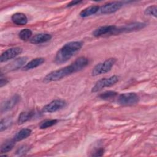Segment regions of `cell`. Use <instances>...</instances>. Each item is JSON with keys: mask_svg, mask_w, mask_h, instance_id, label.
<instances>
[{"mask_svg": "<svg viewBox=\"0 0 157 157\" xmlns=\"http://www.w3.org/2000/svg\"><path fill=\"white\" fill-rule=\"evenodd\" d=\"M82 45V42L80 41H72L66 44L57 52L55 62L56 64H62L66 62L81 49Z\"/></svg>", "mask_w": 157, "mask_h": 157, "instance_id": "1", "label": "cell"}, {"mask_svg": "<svg viewBox=\"0 0 157 157\" xmlns=\"http://www.w3.org/2000/svg\"><path fill=\"white\" fill-rule=\"evenodd\" d=\"M76 72L72 64L65 66L58 70L53 71L48 73L44 78V81L46 83L58 81L72 73Z\"/></svg>", "mask_w": 157, "mask_h": 157, "instance_id": "2", "label": "cell"}, {"mask_svg": "<svg viewBox=\"0 0 157 157\" xmlns=\"http://www.w3.org/2000/svg\"><path fill=\"white\" fill-rule=\"evenodd\" d=\"M115 62L116 59L111 58L106 59L102 63L96 64L91 71V75L93 76H96L109 72Z\"/></svg>", "mask_w": 157, "mask_h": 157, "instance_id": "3", "label": "cell"}, {"mask_svg": "<svg viewBox=\"0 0 157 157\" xmlns=\"http://www.w3.org/2000/svg\"><path fill=\"white\" fill-rule=\"evenodd\" d=\"M139 101V96L135 93H126L118 96L117 102L122 105L129 106L137 104Z\"/></svg>", "mask_w": 157, "mask_h": 157, "instance_id": "4", "label": "cell"}, {"mask_svg": "<svg viewBox=\"0 0 157 157\" xmlns=\"http://www.w3.org/2000/svg\"><path fill=\"white\" fill-rule=\"evenodd\" d=\"M118 81L117 75H112L108 78H103L98 80L91 89V92L96 93L101 91L105 87H110Z\"/></svg>", "mask_w": 157, "mask_h": 157, "instance_id": "5", "label": "cell"}, {"mask_svg": "<svg viewBox=\"0 0 157 157\" xmlns=\"http://www.w3.org/2000/svg\"><path fill=\"white\" fill-rule=\"evenodd\" d=\"M145 26H146V24L144 23H140V22L132 23H130L128 25H126L120 28H116L115 30L113 33V34L139 30L140 29L144 28Z\"/></svg>", "mask_w": 157, "mask_h": 157, "instance_id": "6", "label": "cell"}, {"mask_svg": "<svg viewBox=\"0 0 157 157\" xmlns=\"http://www.w3.org/2000/svg\"><path fill=\"white\" fill-rule=\"evenodd\" d=\"M66 104V103L65 101L63 99H55L44 106L43 108V111L48 113L55 112L64 107Z\"/></svg>", "mask_w": 157, "mask_h": 157, "instance_id": "7", "label": "cell"}, {"mask_svg": "<svg viewBox=\"0 0 157 157\" xmlns=\"http://www.w3.org/2000/svg\"><path fill=\"white\" fill-rule=\"evenodd\" d=\"M122 6L123 3L121 2H111L101 6L99 10L100 11L101 13L110 14L119 10L122 7Z\"/></svg>", "mask_w": 157, "mask_h": 157, "instance_id": "8", "label": "cell"}, {"mask_svg": "<svg viewBox=\"0 0 157 157\" xmlns=\"http://www.w3.org/2000/svg\"><path fill=\"white\" fill-rule=\"evenodd\" d=\"M22 52V49L20 47H12L7 49L0 56V61L5 62L9 59H11L13 58H15L19 54Z\"/></svg>", "mask_w": 157, "mask_h": 157, "instance_id": "9", "label": "cell"}, {"mask_svg": "<svg viewBox=\"0 0 157 157\" xmlns=\"http://www.w3.org/2000/svg\"><path fill=\"white\" fill-rule=\"evenodd\" d=\"M27 57L22 56L15 59L4 67V71H12L21 67L26 63Z\"/></svg>", "mask_w": 157, "mask_h": 157, "instance_id": "10", "label": "cell"}, {"mask_svg": "<svg viewBox=\"0 0 157 157\" xmlns=\"http://www.w3.org/2000/svg\"><path fill=\"white\" fill-rule=\"evenodd\" d=\"M20 96L18 94H15L9 98L8 100L5 101L1 105V112L2 113L8 111L12 109L20 101Z\"/></svg>", "mask_w": 157, "mask_h": 157, "instance_id": "11", "label": "cell"}, {"mask_svg": "<svg viewBox=\"0 0 157 157\" xmlns=\"http://www.w3.org/2000/svg\"><path fill=\"white\" fill-rule=\"evenodd\" d=\"M116 28L117 27L114 25H106L101 26L93 31V35L95 37H99L106 34H112Z\"/></svg>", "mask_w": 157, "mask_h": 157, "instance_id": "12", "label": "cell"}, {"mask_svg": "<svg viewBox=\"0 0 157 157\" xmlns=\"http://www.w3.org/2000/svg\"><path fill=\"white\" fill-rule=\"evenodd\" d=\"M52 39V36L48 33H40L35 35L30 39V42L34 44H39L46 42Z\"/></svg>", "mask_w": 157, "mask_h": 157, "instance_id": "13", "label": "cell"}, {"mask_svg": "<svg viewBox=\"0 0 157 157\" xmlns=\"http://www.w3.org/2000/svg\"><path fill=\"white\" fill-rule=\"evenodd\" d=\"M11 19L17 25H25L28 22V18L25 13L18 12L12 15Z\"/></svg>", "mask_w": 157, "mask_h": 157, "instance_id": "14", "label": "cell"}, {"mask_svg": "<svg viewBox=\"0 0 157 157\" xmlns=\"http://www.w3.org/2000/svg\"><path fill=\"white\" fill-rule=\"evenodd\" d=\"M45 62V59L44 58H36L32 60H31L29 63H28L24 67L23 70L28 71L29 69H32L36 68L41 64H42Z\"/></svg>", "mask_w": 157, "mask_h": 157, "instance_id": "15", "label": "cell"}, {"mask_svg": "<svg viewBox=\"0 0 157 157\" xmlns=\"http://www.w3.org/2000/svg\"><path fill=\"white\" fill-rule=\"evenodd\" d=\"M72 65L76 71L78 72L83 68H85L88 64V60L85 57H80L75 60L72 63Z\"/></svg>", "mask_w": 157, "mask_h": 157, "instance_id": "16", "label": "cell"}, {"mask_svg": "<svg viewBox=\"0 0 157 157\" xmlns=\"http://www.w3.org/2000/svg\"><path fill=\"white\" fill-rule=\"evenodd\" d=\"M99 9V7L98 6H91L88 7L80 12V16L83 18L87 17L88 16L95 14L97 12H98Z\"/></svg>", "mask_w": 157, "mask_h": 157, "instance_id": "17", "label": "cell"}, {"mask_svg": "<svg viewBox=\"0 0 157 157\" xmlns=\"http://www.w3.org/2000/svg\"><path fill=\"white\" fill-rule=\"evenodd\" d=\"M31 134V130L28 128H24L19 131L14 136L13 139L17 141L22 140L28 137H29Z\"/></svg>", "mask_w": 157, "mask_h": 157, "instance_id": "18", "label": "cell"}, {"mask_svg": "<svg viewBox=\"0 0 157 157\" xmlns=\"http://www.w3.org/2000/svg\"><path fill=\"white\" fill-rule=\"evenodd\" d=\"M15 140L13 139L11 140H9L6 141L2 144L1 147V153H7L10 151L14 147L15 144Z\"/></svg>", "mask_w": 157, "mask_h": 157, "instance_id": "19", "label": "cell"}, {"mask_svg": "<svg viewBox=\"0 0 157 157\" xmlns=\"http://www.w3.org/2000/svg\"><path fill=\"white\" fill-rule=\"evenodd\" d=\"M33 115V112H22L18 116V124H22L28 121L32 118Z\"/></svg>", "mask_w": 157, "mask_h": 157, "instance_id": "20", "label": "cell"}, {"mask_svg": "<svg viewBox=\"0 0 157 157\" xmlns=\"http://www.w3.org/2000/svg\"><path fill=\"white\" fill-rule=\"evenodd\" d=\"M31 36H32V31L28 28H25L21 30L18 34L19 37L22 40H25V41L29 39Z\"/></svg>", "mask_w": 157, "mask_h": 157, "instance_id": "21", "label": "cell"}, {"mask_svg": "<svg viewBox=\"0 0 157 157\" xmlns=\"http://www.w3.org/2000/svg\"><path fill=\"white\" fill-rule=\"evenodd\" d=\"M12 124V120L10 117H7L1 120L0 122V131L2 132L4 130L7 129L9 127H10Z\"/></svg>", "mask_w": 157, "mask_h": 157, "instance_id": "22", "label": "cell"}, {"mask_svg": "<svg viewBox=\"0 0 157 157\" xmlns=\"http://www.w3.org/2000/svg\"><path fill=\"white\" fill-rule=\"evenodd\" d=\"M116 96H117V93L113 91H107L99 95V98L102 99L108 100L112 98H114Z\"/></svg>", "mask_w": 157, "mask_h": 157, "instance_id": "23", "label": "cell"}, {"mask_svg": "<svg viewBox=\"0 0 157 157\" xmlns=\"http://www.w3.org/2000/svg\"><path fill=\"white\" fill-rule=\"evenodd\" d=\"M57 123V120L52 119V120H46L41 122L39 125L40 129H46L47 128H50Z\"/></svg>", "mask_w": 157, "mask_h": 157, "instance_id": "24", "label": "cell"}, {"mask_svg": "<svg viewBox=\"0 0 157 157\" xmlns=\"http://www.w3.org/2000/svg\"><path fill=\"white\" fill-rule=\"evenodd\" d=\"M156 10H157V7L156 5L150 6L145 9L144 13L147 15H152V16H154L155 17H156Z\"/></svg>", "mask_w": 157, "mask_h": 157, "instance_id": "25", "label": "cell"}, {"mask_svg": "<svg viewBox=\"0 0 157 157\" xmlns=\"http://www.w3.org/2000/svg\"><path fill=\"white\" fill-rule=\"evenodd\" d=\"M28 150V147L26 145H23L19 147L16 152H17V154L18 155H21L27 152Z\"/></svg>", "mask_w": 157, "mask_h": 157, "instance_id": "26", "label": "cell"}, {"mask_svg": "<svg viewBox=\"0 0 157 157\" xmlns=\"http://www.w3.org/2000/svg\"><path fill=\"white\" fill-rule=\"evenodd\" d=\"M104 153V149L102 148H100L95 151L94 153H93L92 156H101L103 155Z\"/></svg>", "mask_w": 157, "mask_h": 157, "instance_id": "27", "label": "cell"}, {"mask_svg": "<svg viewBox=\"0 0 157 157\" xmlns=\"http://www.w3.org/2000/svg\"><path fill=\"white\" fill-rule=\"evenodd\" d=\"M8 82V80L4 77H3L2 73L1 74L0 77V87H2L4 85H5Z\"/></svg>", "mask_w": 157, "mask_h": 157, "instance_id": "28", "label": "cell"}, {"mask_svg": "<svg viewBox=\"0 0 157 157\" xmlns=\"http://www.w3.org/2000/svg\"><path fill=\"white\" fill-rule=\"evenodd\" d=\"M82 2V1H72L69 3L67 4V7H71V6H75L77 4H78L81 3Z\"/></svg>", "mask_w": 157, "mask_h": 157, "instance_id": "29", "label": "cell"}]
</instances>
